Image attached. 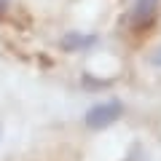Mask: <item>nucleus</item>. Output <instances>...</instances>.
I'll list each match as a JSON object with an SVG mask.
<instances>
[{"instance_id":"nucleus-5","label":"nucleus","mask_w":161,"mask_h":161,"mask_svg":"<svg viewBox=\"0 0 161 161\" xmlns=\"http://www.w3.org/2000/svg\"><path fill=\"white\" fill-rule=\"evenodd\" d=\"M6 8H8V0H0V16L6 14Z\"/></svg>"},{"instance_id":"nucleus-4","label":"nucleus","mask_w":161,"mask_h":161,"mask_svg":"<svg viewBox=\"0 0 161 161\" xmlns=\"http://www.w3.org/2000/svg\"><path fill=\"white\" fill-rule=\"evenodd\" d=\"M150 62H153L156 67H161V46H158V48L153 51V57H150Z\"/></svg>"},{"instance_id":"nucleus-1","label":"nucleus","mask_w":161,"mask_h":161,"mask_svg":"<svg viewBox=\"0 0 161 161\" xmlns=\"http://www.w3.org/2000/svg\"><path fill=\"white\" fill-rule=\"evenodd\" d=\"M121 115H124V105H121L118 99H110V102H97L86 113L83 121H86L89 129H105V126H110V124H115Z\"/></svg>"},{"instance_id":"nucleus-3","label":"nucleus","mask_w":161,"mask_h":161,"mask_svg":"<svg viewBox=\"0 0 161 161\" xmlns=\"http://www.w3.org/2000/svg\"><path fill=\"white\" fill-rule=\"evenodd\" d=\"M86 46H94V35H67V38L62 40V48H67V51H75V48H86Z\"/></svg>"},{"instance_id":"nucleus-2","label":"nucleus","mask_w":161,"mask_h":161,"mask_svg":"<svg viewBox=\"0 0 161 161\" xmlns=\"http://www.w3.org/2000/svg\"><path fill=\"white\" fill-rule=\"evenodd\" d=\"M158 0H134L132 11H129V24L132 27H145L148 22H153Z\"/></svg>"}]
</instances>
